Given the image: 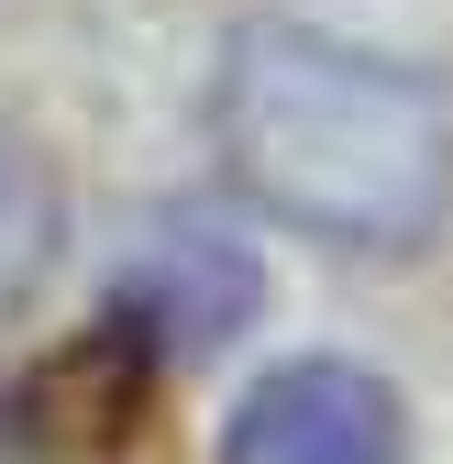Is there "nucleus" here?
Returning a JSON list of instances; mask_svg holds the SVG:
<instances>
[{"mask_svg": "<svg viewBox=\"0 0 453 464\" xmlns=\"http://www.w3.org/2000/svg\"><path fill=\"white\" fill-rule=\"evenodd\" d=\"M221 155L288 232L410 255L453 210V89L321 23H244L221 55Z\"/></svg>", "mask_w": 453, "mask_h": 464, "instance_id": "1", "label": "nucleus"}, {"mask_svg": "<svg viewBox=\"0 0 453 464\" xmlns=\"http://www.w3.org/2000/svg\"><path fill=\"white\" fill-rule=\"evenodd\" d=\"M221 464H399V398L365 365L299 354V365L244 387L233 431H221Z\"/></svg>", "mask_w": 453, "mask_h": 464, "instance_id": "2", "label": "nucleus"}, {"mask_svg": "<svg viewBox=\"0 0 453 464\" xmlns=\"http://www.w3.org/2000/svg\"><path fill=\"white\" fill-rule=\"evenodd\" d=\"M133 310L155 332H178V343H221L244 310H255V255L233 244V232H210V221H166L144 266H133Z\"/></svg>", "mask_w": 453, "mask_h": 464, "instance_id": "3", "label": "nucleus"}, {"mask_svg": "<svg viewBox=\"0 0 453 464\" xmlns=\"http://www.w3.org/2000/svg\"><path fill=\"white\" fill-rule=\"evenodd\" d=\"M55 221H67V199H55V166L0 122V310L23 299V287L44 276V255H55Z\"/></svg>", "mask_w": 453, "mask_h": 464, "instance_id": "4", "label": "nucleus"}]
</instances>
